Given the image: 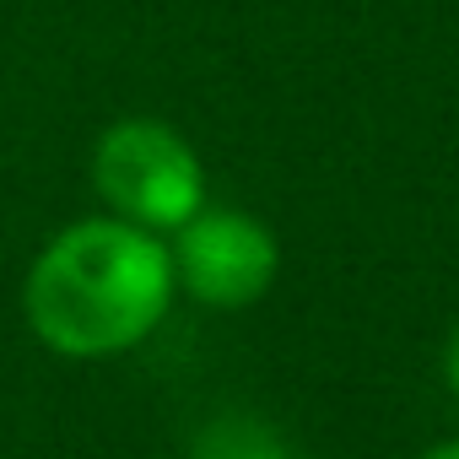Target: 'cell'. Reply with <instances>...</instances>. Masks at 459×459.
Segmentation results:
<instances>
[{
  "label": "cell",
  "instance_id": "1",
  "mask_svg": "<svg viewBox=\"0 0 459 459\" xmlns=\"http://www.w3.org/2000/svg\"><path fill=\"white\" fill-rule=\"evenodd\" d=\"M28 325L60 357H119L173 303V260L157 233L119 216L76 221L28 271Z\"/></svg>",
  "mask_w": 459,
  "mask_h": 459
},
{
  "label": "cell",
  "instance_id": "2",
  "mask_svg": "<svg viewBox=\"0 0 459 459\" xmlns=\"http://www.w3.org/2000/svg\"><path fill=\"white\" fill-rule=\"evenodd\" d=\"M92 184L119 221L173 233L205 205V173L189 141L162 119H119L98 135Z\"/></svg>",
  "mask_w": 459,
  "mask_h": 459
},
{
  "label": "cell",
  "instance_id": "6",
  "mask_svg": "<svg viewBox=\"0 0 459 459\" xmlns=\"http://www.w3.org/2000/svg\"><path fill=\"white\" fill-rule=\"evenodd\" d=\"M421 459H459V443H443V448H432V454H421Z\"/></svg>",
  "mask_w": 459,
  "mask_h": 459
},
{
  "label": "cell",
  "instance_id": "5",
  "mask_svg": "<svg viewBox=\"0 0 459 459\" xmlns=\"http://www.w3.org/2000/svg\"><path fill=\"white\" fill-rule=\"evenodd\" d=\"M443 378H448V389L459 394V330H454V341H448V351H443Z\"/></svg>",
  "mask_w": 459,
  "mask_h": 459
},
{
  "label": "cell",
  "instance_id": "3",
  "mask_svg": "<svg viewBox=\"0 0 459 459\" xmlns=\"http://www.w3.org/2000/svg\"><path fill=\"white\" fill-rule=\"evenodd\" d=\"M173 281L205 308H249L276 281V238L249 211H195L173 227Z\"/></svg>",
  "mask_w": 459,
  "mask_h": 459
},
{
  "label": "cell",
  "instance_id": "4",
  "mask_svg": "<svg viewBox=\"0 0 459 459\" xmlns=\"http://www.w3.org/2000/svg\"><path fill=\"white\" fill-rule=\"evenodd\" d=\"M189 459H292V448L271 421L233 411V416H216L195 432Z\"/></svg>",
  "mask_w": 459,
  "mask_h": 459
}]
</instances>
